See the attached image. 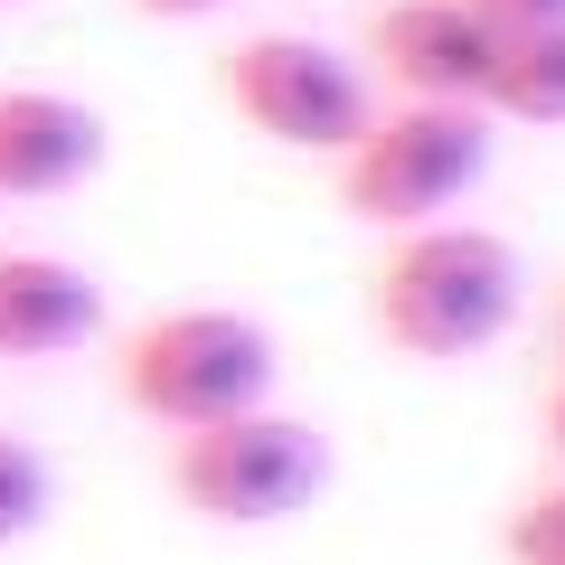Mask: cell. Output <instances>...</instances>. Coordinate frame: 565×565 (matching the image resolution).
<instances>
[{
    "instance_id": "8fae6325",
    "label": "cell",
    "mask_w": 565,
    "mask_h": 565,
    "mask_svg": "<svg viewBox=\"0 0 565 565\" xmlns=\"http://www.w3.org/2000/svg\"><path fill=\"white\" fill-rule=\"evenodd\" d=\"M509 565H565V471L519 500V519H509Z\"/></svg>"
},
{
    "instance_id": "9a60e30c",
    "label": "cell",
    "mask_w": 565,
    "mask_h": 565,
    "mask_svg": "<svg viewBox=\"0 0 565 565\" xmlns=\"http://www.w3.org/2000/svg\"><path fill=\"white\" fill-rule=\"evenodd\" d=\"M556 377H565V311H556Z\"/></svg>"
},
{
    "instance_id": "6da1fadb",
    "label": "cell",
    "mask_w": 565,
    "mask_h": 565,
    "mask_svg": "<svg viewBox=\"0 0 565 565\" xmlns=\"http://www.w3.org/2000/svg\"><path fill=\"white\" fill-rule=\"evenodd\" d=\"M367 311L396 359L462 367L519 321V245L462 217L396 226V245L377 255V282H367Z\"/></svg>"
},
{
    "instance_id": "30bf717a",
    "label": "cell",
    "mask_w": 565,
    "mask_h": 565,
    "mask_svg": "<svg viewBox=\"0 0 565 565\" xmlns=\"http://www.w3.org/2000/svg\"><path fill=\"white\" fill-rule=\"evenodd\" d=\"M47 509H57V471L39 462V444L0 434V546L39 537V527H47Z\"/></svg>"
},
{
    "instance_id": "52a82bcc",
    "label": "cell",
    "mask_w": 565,
    "mask_h": 565,
    "mask_svg": "<svg viewBox=\"0 0 565 565\" xmlns=\"http://www.w3.org/2000/svg\"><path fill=\"white\" fill-rule=\"evenodd\" d=\"M104 170V114L57 85H0V199H76Z\"/></svg>"
},
{
    "instance_id": "277c9868",
    "label": "cell",
    "mask_w": 565,
    "mask_h": 565,
    "mask_svg": "<svg viewBox=\"0 0 565 565\" xmlns=\"http://www.w3.org/2000/svg\"><path fill=\"white\" fill-rule=\"evenodd\" d=\"M330 481V444L282 405H245L226 424L170 434V500L207 527H282Z\"/></svg>"
},
{
    "instance_id": "9c48e42d",
    "label": "cell",
    "mask_w": 565,
    "mask_h": 565,
    "mask_svg": "<svg viewBox=\"0 0 565 565\" xmlns=\"http://www.w3.org/2000/svg\"><path fill=\"white\" fill-rule=\"evenodd\" d=\"M481 114L490 122H527V132H565V20L556 29H500Z\"/></svg>"
},
{
    "instance_id": "3957f363",
    "label": "cell",
    "mask_w": 565,
    "mask_h": 565,
    "mask_svg": "<svg viewBox=\"0 0 565 565\" xmlns=\"http://www.w3.org/2000/svg\"><path fill=\"white\" fill-rule=\"evenodd\" d=\"M340 207L359 226H434L444 207H462L490 170V114L481 104H386L367 114V132L340 161Z\"/></svg>"
},
{
    "instance_id": "7c38bea8",
    "label": "cell",
    "mask_w": 565,
    "mask_h": 565,
    "mask_svg": "<svg viewBox=\"0 0 565 565\" xmlns=\"http://www.w3.org/2000/svg\"><path fill=\"white\" fill-rule=\"evenodd\" d=\"M490 29H556L565 20V0H471Z\"/></svg>"
},
{
    "instance_id": "5b68a950",
    "label": "cell",
    "mask_w": 565,
    "mask_h": 565,
    "mask_svg": "<svg viewBox=\"0 0 565 565\" xmlns=\"http://www.w3.org/2000/svg\"><path fill=\"white\" fill-rule=\"evenodd\" d=\"M217 95L274 151H311V161H340L349 141L377 114V85L349 47L311 39V29H255L217 57Z\"/></svg>"
},
{
    "instance_id": "5bb4252c",
    "label": "cell",
    "mask_w": 565,
    "mask_h": 565,
    "mask_svg": "<svg viewBox=\"0 0 565 565\" xmlns=\"http://www.w3.org/2000/svg\"><path fill=\"white\" fill-rule=\"evenodd\" d=\"M546 452H556V471H565V377H556V396H546Z\"/></svg>"
},
{
    "instance_id": "2e32d148",
    "label": "cell",
    "mask_w": 565,
    "mask_h": 565,
    "mask_svg": "<svg viewBox=\"0 0 565 565\" xmlns=\"http://www.w3.org/2000/svg\"><path fill=\"white\" fill-rule=\"evenodd\" d=\"M0 10H29V0H0Z\"/></svg>"
},
{
    "instance_id": "ba28073f",
    "label": "cell",
    "mask_w": 565,
    "mask_h": 565,
    "mask_svg": "<svg viewBox=\"0 0 565 565\" xmlns=\"http://www.w3.org/2000/svg\"><path fill=\"white\" fill-rule=\"evenodd\" d=\"M104 330V282L85 264L47 255V245H0V359L39 367V359H76Z\"/></svg>"
},
{
    "instance_id": "4fadbf2b",
    "label": "cell",
    "mask_w": 565,
    "mask_h": 565,
    "mask_svg": "<svg viewBox=\"0 0 565 565\" xmlns=\"http://www.w3.org/2000/svg\"><path fill=\"white\" fill-rule=\"evenodd\" d=\"M132 10L141 20H217L226 0H132Z\"/></svg>"
},
{
    "instance_id": "7a4b0ae2",
    "label": "cell",
    "mask_w": 565,
    "mask_h": 565,
    "mask_svg": "<svg viewBox=\"0 0 565 565\" xmlns=\"http://www.w3.org/2000/svg\"><path fill=\"white\" fill-rule=\"evenodd\" d=\"M274 377H282V340L236 302L151 311L114 349V396L161 434H199V424H226L245 405H274Z\"/></svg>"
},
{
    "instance_id": "8992f818",
    "label": "cell",
    "mask_w": 565,
    "mask_h": 565,
    "mask_svg": "<svg viewBox=\"0 0 565 565\" xmlns=\"http://www.w3.org/2000/svg\"><path fill=\"white\" fill-rule=\"evenodd\" d=\"M500 29L471 0H377L359 66L386 104H481Z\"/></svg>"
}]
</instances>
